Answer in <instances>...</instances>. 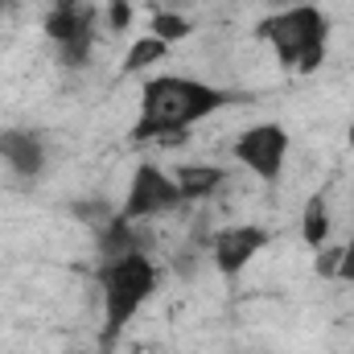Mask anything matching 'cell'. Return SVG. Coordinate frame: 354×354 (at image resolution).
<instances>
[{"mask_svg":"<svg viewBox=\"0 0 354 354\" xmlns=\"http://www.w3.org/2000/svg\"><path fill=\"white\" fill-rule=\"evenodd\" d=\"M41 29L58 46V58L71 71L91 62V54H95V12L83 0H50Z\"/></svg>","mask_w":354,"mask_h":354,"instance_id":"6","label":"cell"},{"mask_svg":"<svg viewBox=\"0 0 354 354\" xmlns=\"http://www.w3.org/2000/svg\"><path fill=\"white\" fill-rule=\"evenodd\" d=\"M330 33H334V21L313 0H297V4L272 8V12H264L256 21L260 46H268V54L297 79H309V75H317L326 66Z\"/></svg>","mask_w":354,"mask_h":354,"instance_id":"2","label":"cell"},{"mask_svg":"<svg viewBox=\"0 0 354 354\" xmlns=\"http://www.w3.org/2000/svg\"><path fill=\"white\" fill-rule=\"evenodd\" d=\"M185 206L181 189L174 181V169L157 165V161H140L132 177H128V189H124V202H120V218L128 223H153V218H165Z\"/></svg>","mask_w":354,"mask_h":354,"instance_id":"5","label":"cell"},{"mask_svg":"<svg viewBox=\"0 0 354 354\" xmlns=\"http://www.w3.org/2000/svg\"><path fill=\"white\" fill-rule=\"evenodd\" d=\"M330 280H346V284H354V239L338 248V256H334V276H330Z\"/></svg>","mask_w":354,"mask_h":354,"instance_id":"14","label":"cell"},{"mask_svg":"<svg viewBox=\"0 0 354 354\" xmlns=\"http://www.w3.org/2000/svg\"><path fill=\"white\" fill-rule=\"evenodd\" d=\"M231 157L239 169L264 181V185H276L284 169H288V157H292V136L280 120H260V124H248L235 145H231Z\"/></svg>","mask_w":354,"mask_h":354,"instance_id":"4","label":"cell"},{"mask_svg":"<svg viewBox=\"0 0 354 354\" xmlns=\"http://www.w3.org/2000/svg\"><path fill=\"white\" fill-rule=\"evenodd\" d=\"M189 4H194V0H165V8H181V12H185Z\"/></svg>","mask_w":354,"mask_h":354,"instance_id":"15","label":"cell"},{"mask_svg":"<svg viewBox=\"0 0 354 354\" xmlns=\"http://www.w3.org/2000/svg\"><path fill=\"white\" fill-rule=\"evenodd\" d=\"M351 145H354V128H351Z\"/></svg>","mask_w":354,"mask_h":354,"instance_id":"17","label":"cell"},{"mask_svg":"<svg viewBox=\"0 0 354 354\" xmlns=\"http://www.w3.org/2000/svg\"><path fill=\"white\" fill-rule=\"evenodd\" d=\"M169 50L174 46H165L161 37H153V33H140V37H132L128 46H124V58H120V75L124 79H149L165 58H169Z\"/></svg>","mask_w":354,"mask_h":354,"instance_id":"10","label":"cell"},{"mask_svg":"<svg viewBox=\"0 0 354 354\" xmlns=\"http://www.w3.org/2000/svg\"><path fill=\"white\" fill-rule=\"evenodd\" d=\"M243 103V95L223 83L198 79V75H157L145 79L136 124L128 128L132 145H177L198 124L214 120L218 111Z\"/></svg>","mask_w":354,"mask_h":354,"instance_id":"1","label":"cell"},{"mask_svg":"<svg viewBox=\"0 0 354 354\" xmlns=\"http://www.w3.org/2000/svg\"><path fill=\"white\" fill-rule=\"evenodd\" d=\"M0 161L21 181H33V177H41L46 161H50V145L37 128H4L0 132Z\"/></svg>","mask_w":354,"mask_h":354,"instance_id":"8","label":"cell"},{"mask_svg":"<svg viewBox=\"0 0 354 354\" xmlns=\"http://www.w3.org/2000/svg\"><path fill=\"white\" fill-rule=\"evenodd\" d=\"M12 4H17V0H0V12H8V8H12Z\"/></svg>","mask_w":354,"mask_h":354,"instance_id":"16","label":"cell"},{"mask_svg":"<svg viewBox=\"0 0 354 354\" xmlns=\"http://www.w3.org/2000/svg\"><path fill=\"white\" fill-rule=\"evenodd\" d=\"M174 181L185 202H206L227 185V169L214 165V161H185V165L174 169Z\"/></svg>","mask_w":354,"mask_h":354,"instance_id":"9","label":"cell"},{"mask_svg":"<svg viewBox=\"0 0 354 354\" xmlns=\"http://www.w3.org/2000/svg\"><path fill=\"white\" fill-rule=\"evenodd\" d=\"M149 33L161 37L165 46H181V41L194 33V21H189V12H181V8H157V12L149 17Z\"/></svg>","mask_w":354,"mask_h":354,"instance_id":"12","label":"cell"},{"mask_svg":"<svg viewBox=\"0 0 354 354\" xmlns=\"http://www.w3.org/2000/svg\"><path fill=\"white\" fill-rule=\"evenodd\" d=\"M157 292H161V268L145 248L103 260L99 264V342L115 346Z\"/></svg>","mask_w":354,"mask_h":354,"instance_id":"3","label":"cell"},{"mask_svg":"<svg viewBox=\"0 0 354 354\" xmlns=\"http://www.w3.org/2000/svg\"><path fill=\"white\" fill-rule=\"evenodd\" d=\"M268 243H272L268 227H260V223H231V227H218L210 235L206 256H210V264H214V272L223 280H235V276H243L248 268L256 264V256L264 252Z\"/></svg>","mask_w":354,"mask_h":354,"instance_id":"7","label":"cell"},{"mask_svg":"<svg viewBox=\"0 0 354 354\" xmlns=\"http://www.w3.org/2000/svg\"><path fill=\"white\" fill-rule=\"evenodd\" d=\"M132 17H136V4L132 0H107V8H103V25L111 33H128L132 29Z\"/></svg>","mask_w":354,"mask_h":354,"instance_id":"13","label":"cell"},{"mask_svg":"<svg viewBox=\"0 0 354 354\" xmlns=\"http://www.w3.org/2000/svg\"><path fill=\"white\" fill-rule=\"evenodd\" d=\"M330 231H334L330 198L317 189V194H309L305 206H301V239H305L309 252H322V248H330Z\"/></svg>","mask_w":354,"mask_h":354,"instance_id":"11","label":"cell"}]
</instances>
